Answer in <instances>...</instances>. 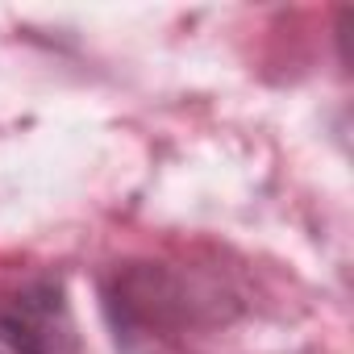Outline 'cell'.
Returning <instances> with one entry per match:
<instances>
[{
	"label": "cell",
	"mask_w": 354,
	"mask_h": 354,
	"mask_svg": "<svg viewBox=\"0 0 354 354\" xmlns=\"http://www.w3.org/2000/svg\"><path fill=\"white\" fill-rule=\"evenodd\" d=\"M0 346L17 354H80L75 321L55 279L21 288L0 308Z\"/></svg>",
	"instance_id": "6da1fadb"
},
{
	"label": "cell",
	"mask_w": 354,
	"mask_h": 354,
	"mask_svg": "<svg viewBox=\"0 0 354 354\" xmlns=\"http://www.w3.org/2000/svg\"><path fill=\"white\" fill-rule=\"evenodd\" d=\"M0 354H17V350H9V346H0Z\"/></svg>",
	"instance_id": "7a4b0ae2"
}]
</instances>
